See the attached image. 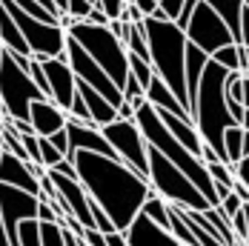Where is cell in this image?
Here are the masks:
<instances>
[{"label":"cell","mask_w":249,"mask_h":246,"mask_svg":"<svg viewBox=\"0 0 249 246\" xmlns=\"http://www.w3.org/2000/svg\"><path fill=\"white\" fill-rule=\"evenodd\" d=\"M126 3L129 0H95V6H100L103 12H106V18L112 20V18H121L126 9Z\"/></svg>","instance_id":"cell-32"},{"label":"cell","mask_w":249,"mask_h":246,"mask_svg":"<svg viewBox=\"0 0 249 246\" xmlns=\"http://www.w3.org/2000/svg\"><path fill=\"white\" fill-rule=\"evenodd\" d=\"M244 6H247V9H249V0H244Z\"/></svg>","instance_id":"cell-52"},{"label":"cell","mask_w":249,"mask_h":246,"mask_svg":"<svg viewBox=\"0 0 249 246\" xmlns=\"http://www.w3.org/2000/svg\"><path fill=\"white\" fill-rule=\"evenodd\" d=\"M40 246H66L60 223H40Z\"/></svg>","instance_id":"cell-28"},{"label":"cell","mask_w":249,"mask_h":246,"mask_svg":"<svg viewBox=\"0 0 249 246\" xmlns=\"http://www.w3.org/2000/svg\"><path fill=\"white\" fill-rule=\"evenodd\" d=\"M241 126L249 132V109H244V118H241Z\"/></svg>","instance_id":"cell-49"},{"label":"cell","mask_w":249,"mask_h":246,"mask_svg":"<svg viewBox=\"0 0 249 246\" xmlns=\"http://www.w3.org/2000/svg\"><path fill=\"white\" fill-rule=\"evenodd\" d=\"M18 238H20V246H40V221L23 218L18 223Z\"/></svg>","instance_id":"cell-24"},{"label":"cell","mask_w":249,"mask_h":246,"mask_svg":"<svg viewBox=\"0 0 249 246\" xmlns=\"http://www.w3.org/2000/svg\"><path fill=\"white\" fill-rule=\"evenodd\" d=\"M46 98L40 86L32 80V74L12 57V49L0 52V100H3V115L15 121H29V106L32 100Z\"/></svg>","instance_id":"cell-6"},{"label":"cell","mask_w":249,"mask_h":246,"mask_svg":"<svg viewBox=\"0 0 249 246\" xmlns=\"http://www.w3.org/2000/svg\"><path fill=\"white\" fill-rule=\"evenodd\" d=\"M69 115H72V118H77V121H83V123H89V126H95L92 115H89V109H86V100L80 98L77 86H75V98H72V106H69ZM98 129H100V126H98Z\"/></svg>","instance_id":"cell-31"},{"label":"cell","mask_w":249,"mask_h":246,"mask_svg":"<svg viewBox=\"0 0 249 246\" xmlns=\"http://www.w3.org/2000/svg\"><path fill=\"white\" fill-rule=\"evenodd\" d=\"M66 118H69V112H63L52 98H37L29 106V123H32L35 135H46L49 138L57 129L66 126Z\"/></svg>","instance_id":"cell-15"},{"label":"cell","mask_w":249,"mask_h":246,"mask_svg":"<svg viewBox=\"0 0 249 246\" xmlns=\"http://www.w3.org/2000/svg\"><path fill=\"white\" fill-rule=\"evenodd\" d=\"M106 246H126V238L121 229H112V232H106Z\"/></svg>","instance_id":"cell-43"},{"label":"cell","mask_w":249,"mask_h":246,"mask_svg":"<svg viewBox=\"0 0 249 246\" xmlns=\"http://www.w3.org/2000/svg\"><path fill=\"white\" fill-rule=\"evenodd\" d=\"M89 209H92V223H95V229H98V232L106 235V232H112V229H115L112 218L103 212V206H100L98 200H92V197H89Z\"/></svg>","instance_id":"cell-30"},{"label":"cell","mask_w":249,"mask_h":246,"mask_svg":"<svg viewBox=\"0 0 249 246\" xmlns=\"http://www.w3.org/2000/svg\"><path fill=\"white\" fill-rule=\"evenodd\" d=\"M215 15L226 23V29L232 32L235 43H241V12H244V0H206Z\"/></svg>","instance_id":"cell-20"},{"label":"cell","mask_w":249,"mask_h":246,"mask_svg":"<svg viewBox=\"0 0 249 246\" xmlns=\"http://www.w3.org/2000/svg\"><path fill=\"white\" fill-rule=\"evenodd\" d=\"M92 9V0H66V12L75 18V20H83Z\"/></svg>","instance_id":"cell-34"},{"label":"cell","mask_w":249,"mask_h":246,"mask_svg":"<svg viewBox=\"0 0 249 246\" xmlns=\"http://www.w3.org/2000/svg\"><path fill=\"white\" fill-rule=\"evenodd\" d=\"M241 83H244V100H241V103H244V109H249V74H244Z\"/></svg>","instance_id":"cell-47"},{"label":"cell","mask_w":249,"mask_h":246,"mask_svg":"<svg viewBox=\"0 0 249 246\" xmlns=\"http://www.w3.org/2000/svg\"><path fill=\"white\" fill-rule=\"evenodd\" d=\"M149 177L152 189L160 197H166L169 203H178V206H186V209H206L209 200L200 195V189L186 177L183 169H178L169 158H163L155 146H149Z\"/></svg>","instance_id":"cell-5"},{"label":"cell","mask_w":249,"mask_h":246,"mask_svg":"<svg viewBox=\"0 0 249 246\" xmlns=\"http://www.w3.org/2000/svg\"><path fill=\"white\" fill-rule=\"evenodd\" d=\"M180 6H183V0H158V9L163 12V18H166V20H175V18H178Z\"/></svg>","instance_id":"cell-37"},{"label":"cell","mask_w":249,"mask_h":246,"mask_svg":"<svg viewBox=\"0 0 249 246\" xmlns=\"http://www.w3.org/2000/svg\"><path fill=\"white\" fill-rule=\"evenodd\" d=\"M66 63L72 66V72H75L77 80L89 83V86H92L95 92H100L109 103H115V106H118V103L124 100V89H121L109 74L103 72V66H100L98 60H95L89 52L77 43L72 35H66Z\"/></svg>","instance_id":"cell-9"},{"label":"cell","mask_w":249,"mask_h":246,"mask_svg":"<svg viewBox=\"0 0 249 246\" xmlns=\"http://www.w3.org/2000/svg\"><path fill=\"white\" fill-rule=\"evenodd\" d=\"M37 146H40V163H43L46 169H49V166H54V163L63 158V152L54 146L46 135H37Z\"/></svg>","instance_id":"cell-29"},{"label":"cell","mask_w":249,"mask_h":246,"mask_svg":"<svg viewBox=\"0 0 249 246\" xmlns=\"http://www.w3.org/2000/svg\"><path fill=\"white\" fill-rule=\"evenodd\" d=\"M124 100H129V103H132L135 109H138V106H141V103L146 100V89L141 86V80H138V77H135L132 72L126 74V83H124Z\"/></svg>","instance_id":"cell-27"},{"label":"cell","mask_w":249,"mask_h":246,"mask_svg":"<svg viewBox=\"0 0 249 246\" xmlns=\"http://www.w3.org/2000/svg\"><path fill=\"white\" fill-rule=\"evenodd\" d=\"M124 238H126V246H183L169 229L152 223L143 212H138L135 221L124 229Z\"/></svg>","instance_id":"cell-13"},{"label":"cell","mask_w":249,"mask_h":246,"mask_svg":"<svg viewBox=\"0 0 249 246\" xmlns=\"http://www.w3.org/2000/svg\"><path fill=\"white\" fill-rule=\"evenodd\" d=\"M37 3H40L43 9H49L52 15H57V18H60V9H57V3H54V0H37Z\"/></svg>","instance_id":"cell-46"},{"label":"cell","mask_w":249,"mask_h":246,"mask_svg":"<svg viewBox=\"0 0 249 246\" xmlns=\"http://www.w3.org/2000/svg\"><path fill=\"white\" fill-rule=\"evenodd\" d=\"M141 212H143L152 223H158V226L169 229V209H166V197H160L158 192H152V195L143 200Z\"/></svg>","instance_id":"cell-22"},{"label":"cell","mask_w":249,"mask_h":246,"mask_svg":"<svg viewBox=\"0 0 249 246\" xmlns=\"http://www.w3.org/2000/svg\"><path fill=\"white\" fill-rule=\"evenodd\" d=\"M224 149L229 163H238L244 158V126L241 123H229L224 129Z\"/></svg>","instance_id":"cell-21"},{"label":"cell","mask_w":249,"mask_h":246,"mask_svg":"<svg viewBox=\"0 0 249 246\" xmlns=\"http://www.w3.org/2000/svg\"><path fill=\"white\" fill-rule=\"evenodd\" d=\"M143 32L149 43V60L155 74L175 92V98L186 106V86H183V54H186V32L175 20H158L146 15ZM189 112V109H186Z\"/></svg>","instance_id":"cell-3"},{"label":"cell","mask_w":249,"mask_h":246,"mask_svg":"<svg viewBox=\"0 0 249 246\" xmlns=\"http://www.w3.org/2000/svg\"><path fill=\"white\" fill-rule=\"evenodd\" d=\"M229 223H232V232H235V238L238 241H244V235H247V212H244V206L229 218Z\"/></svg>","instance_id":"cell-36"},{"label":"cell","mask_w":249,"mask_h":246,"mask_svg":"<svg viewBox=\"0 0 249 246\" xmlns=\"http://www.w3.org/2000/svg\"><path fill=\"white\" fill-rule=\"evenodd\" d=\"M0 183L18 186V189L32 192V195H40V180L32 172V160H20L18 155H12L6 149L0 155Z\"/></svg>","instance_id":"cell-14"},{"label":"cell","mask_w":249,"mask_h":246,"mask_svg":"<svg viewBox=\"0 0 249 246\" xmlns=\"http://www.w3.org/2000/svg\"><path fill=\"white\" fill-rule=\"evenodd\" d=\"M0 3L15 18V23L20 26L26 43H29V52L35 57H66V29L60 23H46V20L26 15L15 0H0Z\"/></svg>","instance_id":"cell-7"},{"label":"cell","mask_w":249,"mask_h":246,"mask_svg":"<svg viewBox=\"0 0 249 246\" xmlns=\"http://www.w3.org/2000/svg\"><path fill=\"white\" fill-rule=\"evenodd\" d=\"M92 3H95V0H92Z\"/></svg>","instance_id":"cell-53"},{"label":"cell","mask_w":249,"mask_h":246,"mask_svg":"<svg viewBox=\"0 0 249 246\" xmlns=\"http://www.w3.org/2000/svg\"><path fill=\"white\" fill-rule=\"evenodd\" d=\"M206 172H209V177H212L215 183H224V186L232 189V183H235L232 163H226V160H206Z\"/></svg>","instance_id":"cell-25"},{"label":"cell","mask_w":249,"mask_h":246,"mask_svg":"<svg viewBox=\"0 0 249 246\" xmlns=\"http://www.w3.org/2000/svg\"><path fill=\"white\" fill-rule=\"evenodd\" d=\"M37 60H40L46 83H49V98L63 112H69L72 98H75V86H77V77L72 72V66L66 63V57H37Z\"/></svg>","instance_id":"cell-11"},{"label":"cell","mask_w":249,"mask_h":246,"mask_svg":"<svg viewBox=\"0 0 249 246\" xmlns=\"http://www.w3.org/2000/svg\"><path fill=\"white\" fill-rule=\"evenodd\" d=\"M229 72H232V69H226V66L215 63V60L209 57L206 69L200 74V86H198V95H195V103H192V123L198 126L203 143L215 149L218 160H226L224 129L229 123H238L229 115L226 95H224V83H226V74ZM226 163H229V160H226Z\"/></svg>","instance_id":"cell-2"},{"label":"cell","mask_w":249,"mask_h":246,"mask_svg":"<svg viewBox=\"0 0 249 246\" xmlns=\"http://www.w3.org/2000/svg\"><path fill=\"white\" fill-rule=\"evenodd\" d=\"M183 32H186V40L200 46L206 54H212L215 49H221L226 43H235L232 32L226 29V23L215 15V9L206 0L195 3V12H192V18H189V23H186Z\"/></svg>","instance_id":"cell-10"},{"label":"cell","mask_w":249,"mask_h":246,"mask_svg":"<svg viewBox=\"0 0 249 246\" xmlns=\"http://www.w3.org/2000/svg\"><path fill=\"white\" fill-rule=\"evenodd\" d=\"M37 221H40V223H60V215L52 209L46 200H40V197H37ZM60 226H63V223H60Z\"/></svg>","instance_id":"cell-35"},{"label":"cell","mask_w":249,"mask_h":246,"mask_svg":"<svg viewBox=\"0 0 249 246\" xmlns=\"http://www.w3.org/2000/svg\"><path fill=\"white\" fill-rule=\"evenodd\" d=\"M66 35H72L77 43L103 66V72L124 89L126 74H129V52L109 32V26H95V23H89V20H75L66 29Z\"/></svg>","instance_id":"cell-4"},{"label":"cell","mask_w":249,"mask_h":246,"mask_svg":"<svg viewBox=\"0 0 249 246\" xmlns=\"http://www.w3.org/2000/svg\"><path fill=\"white\" fill-rule=\"evenodd\" d=\"M72 160H75L83 189L89 192L92 200H98L103 206V212L112 218L115 229H121V232L135 221L143 200L155 192L149 177L135 172L121 158H106L98 152L77 149Z\"/></svg>","instance_id":"cell-1"},{"label":"cell","mask_w":249,"mask_h":246,"mask_svg":"<svg viewBox=\"0 0 249 246\" xmlns=\"http://www.w3.org/2000/svg\"><path fill=\"white\" fill-rule=\"evenodd\" d=\"M241 49H244V43H226L221 49H215L209 57L226 69H241Z\"/></svg>","instance_id":"cell-23"},{"label":"cell","mask_w":249,"mask_h":246,"mask_svg":"<svg viewBox=\"0 0 249 246\" xmlns=\"http://www.w3.org/2000/svg\"><path fill=\"white\" fill-rule=\"evenodd\" d=\"M218 206L224 209V215H226V218H232V215H235V212H238V209L244 206V200H241V197H238L235 192H232V189H229V192H226V195L221 197V203H218Z\"/></svg>","instance_id":"cell-33"},{"label":"cell","mask_w":249,"mask_h":246,"mask_svg":"<svg viewBox=\"0 0 249 246\" xmlns=\"http://www.w3.org/2000/svg\"><path fill=\"white\" fill-rule=\"evenodd\" d=\"M158 115H160V121L163 126L172 132V138H178L183 146L189 149L192 155H198L200 158V149H203V138H200L198 126L192 123V118H180V115H172V112H166V109H158Z\"/></svg>","instance_id":"cell-16"},{"label":"cell","mask_w":249,"mask_h":246,"mask_svg":"<svg viewBox=\"0 0 249 246\" xmlns=\"http://www.w3.org/2000/svg\"><path fill=\"white\" fill-rule=\"evenodd\" d=\"M244 155H249V132L244 129Z\"/></svg>","instance_id":"cell-50"},{"label":"cell","mask_w":249,"mask_h":246,"mask_svg":"<svg viewBox=\"0 0 249 246\" xmlns=\"http://www.w3.org/2000/svg\"><path fill=\"white\" fill-rule=\"evenodd\" d=\"M129 3H132V6H138L143 18H146V15H152V12L158 9V0H129Z\"/></svg>","instance_id":"cell-42"},{"label":"cell","mask_w":249,"mask_h":246,"mask_svg":"<svg viewBox=\"0 0 249 246\" xmlns=\"http://www.w3.org/2000/svg\"><path fill=\"white\" fill-rule=\"evenodd\" d=\"M118 118H124V121L135 118V106H132L129 100H121V103H118Z\"/></svg>","instance_id":"cell-44"},{"label":"cell","mask_w":249,"mask_h":246,"mask_svg":"<svg viewBox=\"0 0 249 246\" xmlns=\"http://www.w3.org/2000/svg\"><path fill=\"white\" fill-rule=\"evenodd\" d=\"M241 43L249 46V9L244 6V12H241Z\"/></svg>","instance_id":"cell-41"},{"label":"cell","mask_w":249,"mask_h":246,"mask_svg":"<svg viewBox=\"0 0 249 246\" xmlns=\"http://www.w3.org/2000/svg\"><path fill=\"white\" fill-rule=\"evenodd\" d=\"M0 40H3V46L12 52H18V54H32L29 52V43H26L23 32H20V26L15 23V18L6 12V6L0 3Z\"/></svg>","instance_id":"cell-19"},{"label":"cell","mask_w":249,"mask_h":246,"mask_svg":"<svg viewBox=\"0 0 249 246\" xmlns=\"http://www.w3.org/2000/svg\"><path fill=\"white\" fill-rule=\"evenodd\" d=\"M232 172H235V177L241 183H247V189H249V155H244L238 163H232Z\"/></svg>","instance_id":"cell-39"},{"label":"cell","mask_w":249,"mask_h":246,"mask_svg":"<svg viewBox=\"0 0 249 246\" xmlns=\"http://www.w3.org/2000/svg\"><path fill=\"white\" fill-rule=\"evenodd\" d=\"M232 192H235V195L241 197L244 203H249V189H247V183H241L238 177H235V183H232Z\"/></svg>","instance_id":"cell-45"},{"label":"cell","mask_w":249,"mask_h":246,"mask_svg":"<svg viewBox=\"0 0 249 246\" xmlns=\"http://www.w3.org/2000/svg\"><path fill=\"white\" fill-rule=\"evenodd\" d=\"M244 212H247V235H244V246H249V203H244Z\"/></svg>","instance_id":"cell-48"},{"label":"cell","mask_w":249,"mask_h":246,"mask_svg":"<svg viewBox=\"0 0 249 246\" xmlns=\"http://www.w3.org/2000/svg\"><path fill=\"white\" fill-rule=\"evenodd\" d=\"M66 138H69V149H72L69 160L75 158L77 149L98 152V155H106V158H118V152H115V149H112V143L103 138V132H100L98 126H89V123L72 118V115L66 118Z\"/></svg>","instance_id":"cell-12"},{"label":"cell","mask_w":249,"mask_h":246,"mask_svg":"<svg viewBox=\"0 0 249 246\" xmlns=\"http://www.w3.org/2000/svg\"><path fill=\"white\" fill-rule=\"evenodd\" d=\"M83 20H89V23H95V26H106V23H109L106 12H103L100 6H95V3H92V9H89V15H86Z\"/></svg>","instance_id":"cell-40"},{"label":"cell","mask_w":249,"mask_h":246,"mask_svg":"<svg viewBox=\"0 0 249 246\" xmlns=\"http://www.w3.org/2000/svg\"><path fill=\"white\" fill-rule=\"evenodd\" d=\"M0 115H3V100H0Z\"/></svg>","instance_id":"cell-51"},{"label":"cell","mask_w":249,"mask_h":246,"mask_svg":"<svg viewBox=\"0 0 249 246\" xmlns=\"http://www.w3.org/2000/svg\"><path fill=\"white\" fill-rule=\"evenodd\" d=\"M129 72L135 74L138 80H141V86L146 89L149 86V80L155 77V69H152L149 60H143L141 54H135V52H129Z\"/></svg>","instance_id":"cell-26"},{"label":"cell","mask_w":249,"mask_h":246,"mask_svg":"<svg viewBox=\"0 0 249 246\" xmlns=\"http://www.w3.org/2000/svg\"><path fill=\"white\" fill-rule=\"evenodd\" d=\"M49 141L63 152V158H69V155H72V149H69V138H66V126H63V129H57L54 135H49Z\"/></svg>","instance_id":"cell-38"},{"label":"cell","mask_w":249,"mask_h":246,"mask_svg":"<svg viewBox=\"0 0 249 246\" xmlns=\"http://www.w3.org/2000/svg\"><path fill=\"white\" fill-rule=\"evenodd\" d=\"M77 92H80V98L86 100V109H89V115H92L95 126H106V123H112L115 118H118V106L109 103L100 92H95L89 83L77 80Z\"/></svg>","instance_id":"cell-17"},{"label":"cell","mask_w":249,"mask_h":246,"mask_svg":"<svg viewBox=\"0 0 249 246\" xmlns=\"http://www.w3.org/2000/svg\"><path fill=\"white\" fill-rule=\"evenodd\" d=\"M100 132L112 143V149L118 152V158L124 163H129L135 172H141L146 177V172H149V143H146L141 126L135 123V118H129V121L115 118L112 123L100 126Z\"/></svg>","instance_id":"cell-8"},{"label":"cell","mask_w":249,"mask_h":246,"mask_svg":"<svg viewBox=\"0 0 249 246\" xmlns=\"http://www.w3.org/2000/svg\"><path fill=\"white\" fill-rule=\"evenodd\" d=\"M146 100H149L155 109H166V112H172V115H180V118H189V112H186V106L180 103V100L175 98V92L155 74L149 80V86H146Z\"/></svg>","instance_id":"cell-18"}]
</instances>
